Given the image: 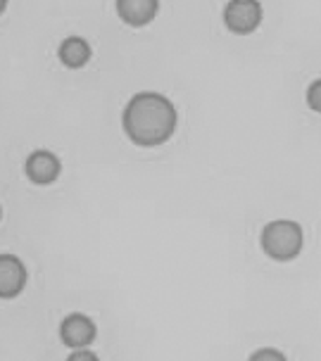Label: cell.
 <instances>
[{
	"mask_svg": "<svg viewBox=\"0 0 321 361\" xmlns=\"http://www.w3.org/2000/svg\"><path fill=\"white\" fill-rule=\"evenodd\" d=\"M178 124L176 105L155 90H140L131 95L121 112V126L131 143L140 147H157L174 135Z\"/></svg>",
	"mask_w": 321,
	"mask_h": 361,
	"instance_id": "1",
	"label": "cell"
},
{
	"mask_svg": "<svg viewBox=\"0 0 321 361\" xmlns=\"http://www.w3.org/2000/svg\"><path fill=\"white\" fill-rule=\"evenodd\" d=\"M305 233L303 226L291 219H276L269 221L260 233V247L274 262H293L303 252Z\"/></svg>",
	"mask_w": 321,
	"mask_h": 361,
	"instance_id": "2",
	"label": "cell"
},
{
	"mask_svg": "<svg viewBox=\"0 0 321 361\" xmlns=\"http://www.w3.org/2000/svg\"><path fill=\"white\" fill-rule=\"evenodd\" d=\"M222 17L231 34L248 36L262 24V5L257 0H229Z\"/></svg>",
	"mask_w": 321,
	"mask_h": 361,
	"instance_id": "3",
	"label": "cell"
},
{
	"mask_svg": "<svg viewBox=\"0 0 321 361\" xmlns=\"http://www.w3.org/2000/svg\"><path fill=\"white\" fill-rule=\"evenodd\" d=\"M29 283V271L17 255L0 252V300H15Z\"/></svg>",
	"mask_w": 321,
	"mask_h": 361,
	"instance_id": "4",
	"label": "cell"
},
{
	"mask_svg": "<svg viewBox=\"0 0 321 361\" xmlns=\"http://www.w3.org/2000/svg\"><path fill=\"white\" fill-rule=\"evenodd\" d=\"M95 335H98V326L93 324L91 316H86L81 312L67 314L60 324L62 345L72 347V350H86V347L95 340Z\"/></svg>",
	"mask_w": 321,
	"mask_h": 361,
	"instance_id": "5",
	"label": "cell"
},
{
	"mask_svg": "<svg viewBox=\"0 0 321 361\" xmlns=\"http://www.w3.org/2000/svg\"><path fill=\"white\" fill-rule=\"evenodd\" d=\"M24 171L27 178L36 185H50L60 178L62 173V162L55 152L50 150H34L24 162Z\"/></svg>",
	"mask_w": 321,
	"mask_h": 361,
	"instance_id": "6",
	"label": "cell"
},
{
	"mask_svg": "<svg viewBox=\"0 0 321 361\" xmlns=\"http://www.w3.org/2000/svg\"><path fill=\"white\" fill-rule=\"evenodd\" d=\"M159 10L157 0H117V15L128 27H145Z\"/></svg>",
	"mask_w": 321,
	"mask_h": 361,
	"instance_id": "7",
	"label": "cell"
},
{
	"mask_svg": "<svg viewBox=\"0 0 321 361\" xmlns=\"http://www.w3.org/2000/svg\"><path fill=\"white\" fill-rule=\"evenodd\" d=\"M57 57L67 69H81L91 60V45L81 36H69L57 45Z\"/></svg>",
	"mask_w": 321,
	"mask_h": 361,
	"instance_id": "8",
	"label": "cell"
},
{
	"mask_svg": "<svg viewBox=\"0 0 321 361\" xmlns=\"http://www.w3.org/2000/svg\"><path fill=\"white\" fill-rule=\"evenodd\" d=\"M248 361H288L284 352H279L276 347H260L248 357Z\"/></svg>",
	"mask_w": 321,
	"mask_h": 361,
	"instance_id": "9",
	"label": "cell"
},
{
	"mask_svg": "<svg viewBox=\"0 0 321 361\" xmlns=\"http://www.w3.org/2000/svg\"><path fill=\"white\" fill-rule=\"evenodd\" d=\"M305 98H307V107L321 114V79H314L310 86H307Z\"/></svg>",
	"mask_w": 321,
	"mask_h": 361,
	"instance_id": "10",
	"label": "cell"
},
{
	"mask_svg": "<svg viewBox=\"0 0 321 361\" xmlns=\"http://www.w3.org/2000/svg\"><path fill=\"white\" fill-rule=\"evenodd\" d=\"M67 361H100V359H98V354L91 352V350L86 347V350H74V352L67 357Z\"/></svg>",
	"mask_w": 321,
	"mask_h": 361,
	"instance_id": "11",
	"label": "cell"
},
{
	"mask_svg": "<svg viewBox=\"0 0 321 361\" xmlns=\"http://www.w3.org/2000/svg\"><path fill=\"white\" fill-rule=\"evenodd\" d=\"M5 10H8V0H0V15H3Z\"/></svg>",
	"mask_w": 321,
	"mask_h": 361,
	"instance_id": "12",
	"label": "cell"
},
{
	"mask_svg": "<svg viewBox=\"0 0 321 361\" xmlns=\"http://www.w3.org/2000/svg\"><path fill=\"white\" fill-rule=\"evenodd\" d=\"M0 219H3V207H0Z\"/></svg>",
	"mask_w": 321,
	"mask_h": 361,
	"instance_id": "13",
	"label": "cell"
}]
</instances>
